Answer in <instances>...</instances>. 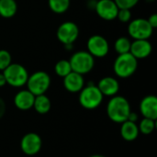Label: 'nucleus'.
<instances>
[{
  "instance_id": "obj_5",
  "label": "nucleus",
  "mask_w": 157,
  "mask_h": 157,
  "mask_svg": "<svg viewBox=\"0 0 157 157\" xmlns=\"http://www.w3.org/2000/svg\"><path fill=\"white\" fill-rule=\"evenodd\" d=\"M2 73L6 78V84L17 88L24 86L29 75L25 66L15 63H11Z\"/></svg>"
},
{
  "instance_id": "obj_18",
  "label": "nucleus",
  "mask_w": 157,
  "mask_h": 157,
  "mask_svg": "<svg viewBox=\"0 0 157 157\" xmlns=\"http://www.w3.org/2000/svg\"><path fill=\"white\" fill-rule=\"evenodd\" d=\"M17 12V3L16 0H0V17L11 18Z\"/></svg>"
},
{
  "instance_id": "obj_32",
  "label": "nucleus",
  "mask_w": 157,
  "mask_h": 157,
  "mask_svg": "<svg viewBox=\"0 0 157 157\" xmlns=\"http://www.w3.org/2000/svg\"><path fill=\"white\" fill-rule=\"evenodd\" d=\"M146 2H148V3H153V2H155V0H145Z\"/></svg>"
},
{
  "instance_id": "obj_12",
  "label": "nucleus",
  "mask_w": 157,
  "mask_h": 157,
  "mask_svg": "<svg viewBox=\"0 0 157 157\" xmlns=\"http://www.w3.org/2000/svg\"><path fill=\"white\" fill-rule=\"evenodd\" d=\"M153 46L149 40H134L132 41L130 53L137 60H143L151 55Z\"/></svg>"
},
{
  "instance_id": "obj_19",
  "label": "nucleus",
  "mask_w": 157,
  "mask_h": 157,
  "mask_svg": "<svg viewBox=\"0 0 157 157\" xmlns=\"http://www.w3.org/2000/svg\"><path fill=\"white\" fill-rule=\"evenodd\" d=\"M51 108H52V102L45 94L35 96L33 109L37 113L41 115L47 114L51 110Z\"/></svg>"
},
{
  "instance_id": "obj_15",
  "label": "nucleus",
  "mask_w": 157,
  "mask_h": 157,
  "mask_svg": "<svg viewBox=\"0 0 157 157\" xmlns=\"http://www.w3.org/2000/svg\"><path fill=\"white\" fill-rule=\"evenodd\" d=\"M86 82L84 75L75 72H71L63 77V86L70 93H79L85 86Z\"/></svg>"
},
{
  "instance_id": "obj_13",
  "label": "nucleus",
  "mask_w": 157,
  "mask_h": 157,
  "mask_svg": "<svg viewBox=\"0 0 157 157\" xmlns=\"http://www.w3.org/2000/svg\"><path fill=\"white\" fill-rule=\"evenodd\" d=\"M140 112L144 118L156 121L157 119V98L155 95L144 97L140 102Z\"/></svg>"
},
{
  "instance_id": "obj_3",
  "label": "nucleus",
  "mask_w": 157,
  "mask_h": 157,
  "mask_svg": "<svg viewBox=\"0 0 157 157\" xmlns=\"http://www.w3.org/2000/svg\"><path fill=\"white\" fill-rule=\"evenodd\" d=\"M138 69V60L130 52L118 54L113 63L114 74L122 79H126L133 75Z\"/></svg>"
},
{
  "instance_id": "obj_17",
  "label": "nucleus",
  "mask_w": 157,
  "mask_h": 157,
  "mask_svg": "<svg viewBox=\"0 0 157 157\" xmlns=\"http://www.w3.org/2000/svg\"><path fill=\"white\" fill-rule=\"evenodd\" d=\"M139 128L137 123L126 121L121 123V135L127 142H132L136 140L139 136Z\"/></svg>"
},
{
  "instance_id": "obj_31",
  "label": "nucleus",
  "mask_w": 157,
  "mask_h": 157,
  "mask_svg": "<svg viewBox=\"0 0 157 157\" xmlns=\"http://www.w3.org/2000/svg\"><path fill=\"white\" fill-rule=\"evenodd\" d=\"M89 157H106V156L101 155H91V156H89Z\"/></svg>"
},
{
  "instance_id": "obj_20",
  "label": "nucleus",
  "mask_w": 157,
  "mask_h": 157,
  "mask_svg": "<svg viewBox=\"0 0 157 157\" xmlns=\"http://www.w3.org/2000/svg\"><path fill=\"white\" fill-rule=\"evenodd\" d=\"M71 5V0H48L49 8L54 14H63L65 13Z\"/></svg>"
},
{
  "instance_id": "obj_11",
  "label": "nucleus",
  "mask_w": 157,
  "mask_h": 157,
  "mask_svg": "<svg viewBox=\"0 0 157 157\" xmlns=\"http://www.w3.org/2000/svg\"><path fill=\"white\" fill-rule=\"evenodd\" d=\"M42 146V140L38 133L29 132L20 141V149L27 155H37Z\"/></svg>"
},
{
  "instance_id": "obj_26",
  "label": "nucleus",
  "mask_w": 157,
  "mask_h": 157,
  "mask_svg": "<svg viewBox=\"0 0 157 157\" xmlns=\"http://www.w3.org/2000/svg\"><path fill=\"white\" fill-rule=\"evenodd\" d=\"M117 18L121 22V23H129L132 20V12L131 9H125V8H121L119 9Z\"/></svg>"
},
{
  "instance_id": "obj_2",
  "label": "nucleus",
  "mask_w": 157,
  "mask_h": 157,
  "mask_svg": "<svg viewBox=\"0 0 157 157\" xmlns=\"http://www.w3.org/2000/svg\"><path fill=\"white\" fill-rule=\"evenodd\" d=\"M103 98L104 96L102 95L97 85L93 83H88L87 85H85V86L79 92L78 97L79 104L81 105V107L88 110L98 109L101 105Z\"/></svg>"
},
{
  "instance_id": "obj_28",
  "label": "nucleus",
  "mask_w": 157,
  "mask_h": 157,
  "mask_svg": "<svg viewBox=\"0 0 157 157\" xmlns=\"http://www.w3.org/2000/svg\"><path fill=\"white\" fill-rule=\"evenodd\" d=\"M6 103H5V100L0 97V119H2L6 113Z\"/></svg>"
},
{
  "instance_id": "obj_22",
  "label": "nucleus",
  "mask_w": 157,
  "mask_h": 157,
  "mask_svg": "<svg viewBox=\"0 0 157 157\" xmlns=\"http://www.w3.org/2000/svg\"><path fill=\"white\" fill-rule=\"evenodd\" d=\"M54 72L59 77H63V78L66 76L68 74H70L72 72V68L69 60L62 59L58 61L54 65Z\"/></svg>"
},
{
  "instance_id": "obj_27",
  "label": "nucleus",
  "mask_w": 157,
  "mask_h": 157,
  "mask_svg": "<svg viewBox=\"0 0 157 157\" xmlns=\"http://www.w3.org/2000/svg\"><path fill=\"white\" fill-rule=\"evenodd\" d=\"M147 21L149 22V24L152 26V28L155 29L157 28V14L156 13H154L152 14L148 18H147Z\"/></svg>"
},
{
  "instance_id": "obj_21",
  "label": "nucleus",
  "mask_w": 157,
  "mask_h": 157,
  "mask_svg": "<svg viewBox=\"0 0 157 157\" xmlns=\"http://www.w3.org/2000/svg\"><path fill=\"white\" fill-rule=\"evenodd\" d=\"M132 41L128 37H119L114 42V50L118 54H123L130 52Z\"/></svg>"
},
{
  "instance_id": "obj_4",
  "label": "nucleus",
  "mask_w": 157,
  "mask_h": 157,
  "mask_svg": "<svg viewBox=\"0 0 157 157\" xmlns=\"http://www.w3.org/2000/svg\"><path fill=\"white\" fill-rule=\"evenodd\" d=\"M69 63L73 72L85 75L93 70L95 58L87 51H77L71 55Z\"/></svg>"
},
{
  "instance_id": "obj_24",
  "label": "nucleus",
  "mask_w": 157,
  "mask_h": 157,
  "mask_svg": "<svg viewBox=\"0 0 157 157\" xmlns=\"http://www.w3.org/2000/svg\"><path fill=\"white\" fill-rule=\"evenodd\" d=\"M12 63L11 53L6 50H0V71H4Z\"/></svg>"
},
{
  "instance_id": "obj_8",
  "label": "nucleus",
  "mask_w": 157,
  "mask_h": 157,
  "mask_svg": "<svg viewBox=\"0 0 157 157\" xmlns=\"http://www.w3.org/2000/svg\"><path fill=\"white\" fill-rule=\"evenodd\" d=\"M86 51L94 58H104L109 52V43L102 35H92L86 41Z\"/></svg>"
},
{
  "instance_id": "obj_9",
  "label": "nucleus",
  "mask_w": 157,
  "mask_h": 157,
  "mask_svg": "<svg viewBox=\"0 0 157 157\" xmlns=\"http://www.w3.org/2000/svg\"><path fill=\"white\" fill-rule=\"evenodd\" d=\"M56 37L63 45L74 44L79 37V28L74 21H64L58 27Z\"/></svg>"
},
{
  "instance_id": "obj_1",
  "label": "nucleus",
  "mask_w": 157,
  "mask_h": 157,
  "mask_svg": "<svg viewBox=\"0 0 157 157\" xmlns=\"http://www.w3.org/2000/svg\"><path fill=\"white\" fill-rule=\"evenodd\" d=\"M132 111L129 100L122 96L111 97L107 104V114L109 119L115 122L121 124L128 120Z\"/></svg>"
},
{
  "instance_id": "obj_16",
  "label": "nucleus",
  "mask_w": 157,
  "mask_h": 157,
  "mask_svg": "<svg viewBox=\"0 0 157 157\" xmlns=\"http://www.w3.org/2000/svg\"><path fill=\"white\" fill-rule=\"evenodd\" d=\"M35 96L28 89L18 91L14 97V105L19 110H29L33 108Z\"/></svg>"
},
{
  "instance_id": "obj_10",
  "label": "nucleus",
  "mask_w": 157,
  "mask_h": 157,
  "mask_svg": "<svg viewBox=\"0 0 157 157\" xmlns=\"http://www.w3.org/2000/svg\"><path fill=\"white\" fill-rule=\"evenodd\" d=\"M94 10L103 20L112 21L117 18L119 7L114 0H98Z\"/></svg>"
},
{
  "instance_id": "obj_6",
  "label": "nucleus",
  "mask_w": 157,
  "mask_h": 157,
  "mask_svg": "<svg viewBox=\"0 0 157 157\" xmlns=\"http://www.w3.org/2000/svg\"><path fill=\"white\" fill-rule=\"evenodd\" d=\"M52 79L50 75L45 71H37L29 75L26 86L27 89L34 96L45 94L51 86Z\"/></svg>"
},
{
  "instance_id": "obj_23",
  "label": "nucleus",
  "mask_w": 157,
  "mask_h": 157,
  "mask_svg": "<svg viewBox=\"0 0 157 157\" xmlns=\"http://www.w3.org/2000/svg\"><path fill=\"white\" fill-rule=\"evenodd\" d=\"M138 128H139V132L141 133H143L144 135H149L155 129V121L152 120V119H148V118H144L140 121Z\"/></svg>"
},
{
  "instance_id": "obj_30",
  "label": "nucleus",
  "mask_w": 157,
  "mask_h": 157,
  "mask_svg": "<svg viewBox=\"0 0 157 157\" xmlns=\"http://www.w3.org/2000/svg\"><path fill=\"white\" fill-rule=\"evenodd\" d=\"M6 85V78L3 75V73H0V87H3Z\"/></svg>"
},
{
  "instance_id": "obj_29",
  "label": "nucleus",
  "mask_w": 157,
  "mask_h": 157,
  "mask_svg": "<svg viewBox=\"0 0 157 157\" xmlns=\"http://www.w3.org/2000/svg\"><path fill=\"white\" fill-rule=\"evenodd\" d=\"M138 120H139L138 114H137L136 112L131 111V113H130V115H129V117H128V120H127V121H132V122H135V123H136V121H138Z\"/></svg>"
},
{
  "instance_id": "obj_14",
  "label": "nucleus",
  "mask_w": 157,
  "mask_h": 157,
  "mask_svg": "<svg viewBox=\"0 0 157 157\" xmlns=\"http://www.w3.org/2000/svg\"><path fill=\"white\" fill-rule=\"evenodd\" d=\"M97 86L104 97H114L120 91V83L113 76H105L101 78Z\"/></svg>"
},
{
  "instance_id": "obj_7",
  "label": "nucleus",
  "mask_w": 157,
  "mask_h": 157,
  "mask_svg": "<svg viewBox=\"0 0 157 157\" xmlns=\"http://www.w3.org/2000/svg\"><path fill=\"white\" fill-rule=\"evenodd\" d=\"M153 33L154 29L145 18L132 19L128 24V34L133 40H149Z\"/></svg>"
},
{
  "instance_id": "obj_25",
  "label": "nucleus",
  "mask_w": 157,
  "mask_h": 157,
  "mask_svg": "<svg viewBox=\"0 0 157 157\" xmlns=\"http://www.w3.org/2000/svg\"><path fill=\"white\" fill-rule=\"evenodd\" d=\"M140 0H114L116 5L118 6L119 9L125 8V9H132L137 6Z\"/></svg>"
}]
</instances>
